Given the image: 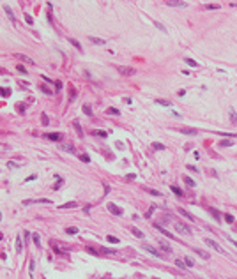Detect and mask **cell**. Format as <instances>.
Here are the masks:
<instances>
[{"mask_svg":"<svg viewBox=\"0 0 237 279\" xmlns=\"http://www.w3.org/2000/svg\"><path fill=\"white\" fill-rule=\"evenodd\" d=\"M106 113H108V115H120V111H118L117 108H108Z\"/></svg>","mask_w":237,"mask_h":279,"instance_id":"28","label":"cell"},{"mask_svg":"<svg viewBox=\"0 0 237 279\" xmlns=\"http://www.w3.org/2000/svg\"><path fill=\"white\" fill-rule=\"evenodd\" d=\"M184 182H186L189 187H196V182H195V180L191 178V177H184Z\"/></svg>","mask_w":237,"mask_h":279,"instance_id":"22","label":"cell"},{"mask_svg":"<svg viewBox=\"0 0 237 279\" xmlns=\"http://www.w3.org/2000/svg\"><path fill=\"white\" fill-rule=\"evenodd\" d=\"M154 228H156L158 231H161V233H163V235H165V237H168V238H172V233H170V231H166L165 228H163V226H159V224H154Z\"/></svg>","mask_w":237,"mask_h":279,"instance_id":"11","label":"cell"},{"mask_svg":"<svg viewBox=\"0 0 237 279\" xmlns=\"http://www.w3.org/2000/svg\"><path fill=\"white\" fill-rule=\"evenodd\" d=\"M154 210H156V207H154V205H152V207H151L149 210H147V214H145V217H151V216H152V212H154Z\"/></svg>","mask_w":237,"mask_h":279,"instance_id":"40","label":"cell"},{"mask_svg":"<svg viewBox=\"0 0 237 279\" xmlns=\"http://www.w3.org/2000/svg\"><path fill=\"white\" fill-rule=\"evenodd\" d=\"M184 263H186V267H195V261L189 258V256H186V260H184Z\"/></svg>","mask_w":237,"mask_h":279,"instance_id":"30","label":"cell"},{"mask_svg":"<svg viewBox=\"0 0 237 279\" xmlns=\"http://www.w3.org/2000/svg\"><path fill=\"white\" fill-rule=\"evenodd\" d=\"M44 138L50 140V141H60L64 138V134L62 133H46V134H44Z\"/></svg>","mask_w":237,"mask_h":279,"instance_id":"2","label":"cell"},{"mask_svg":"<svg viewBox=\"0 0 237 279\" xmlns=\"http://www.w3.org/2000/svg\"><path fill=\"white\" fill-rule=\"evenodd\" d=\"M172 191H173V193H175L177 196H182V191H181V189H179V187H177V186H172Z\"/></svg>","mask_w":237,"mask_h":279,"instance_id":"37","label":"cell"},{"mask_svg":"<svg viewBox=\"0 0 237 279\" xmlns=\"http://www.w3.org/2000/svg\"><path fill=\"white\" fill-rule=\"evenodd\" d=\"M108 208H110V212L115 214V216H122V208H118L115 203H108Z\"/></svg>","mask_w":237,"mask_h":279,"instance_id":"8","label":"cell"},{"mask_svg":"<svg viewBox=\"0 0 237 279\" xmlns=\"http://www.w3.org/2000/svg\"><path fill=\"white\" fill-rule=\"evenodd\" d=\"M142 247H143V249H145V251H149V253H151L152 256H158V258H161V254H159V253H158L156 249H154V247H152V246H149V244H143Z\"/></svg>","mask_w":237,"mask_h":279,"instance_id":"9","label":"cell"},{"mask_svg":"<svg viewBox=\"0 0 237 279\" xmlns=\"http://www.w3.org/2000/svg\"><path fill=\"white\" fill-rule=\"evenodd\" d=\"M65 233H67V235H76V233H78V228H76V226H69V228L65 230Z\"/></svg>","mask_w":237,"mask_h":279,"instance_id":"24","label":"cell"},{"mask_svg":"<svg viewBox=\"0 0 237 279\" xmlns=\"http://www.w3.org/2000/svg\"><path fill=\"white\" fill-rule=\"evenodd\" d=\"M219 145H221V147H230V145H232V141H226V140H223V141L219 143Z\"/></svg>","mask_w":237,"mask_h":279,"instance_id":"46","label":"cell"},{"mask_svg":"<svg viewBox=\"0 0 237 279\" xmlns=\"http://www.w3.org/2000/svg\"><path fill=\"white\" fill-rule=\"evenodd\" d=\"M87 251H88V253H90V254H94V256H97V251H94V249H92V247H88V249H87Z\"/></svg>","mask_w":237,"mask_h":279,"instance_id":"51","label":"cell"},{"mask_svg":"<svg viewBox=\"0 0 237 279\" xmlns=\"http://www.w3.org/2000/svg\"><path fill=\"white\" fill-rule=\"evenodd\" d=\"M152 147L156 148V150H165V145H163V143H158V141H156V143H152Z\"/></svg>","mask_w":237,"mask_h":279,"instance_id":"33","label":"cell"},{"mask_svg":"<svg viewBox=\"0 0 237 279\" xmlns=\"http://www.w3.org/2000/svg\"><path fill=\"white\" fill-rule=\"evenodd\" d=\"M179 214H182V216L186 217V219H189V221H195V217L191 216L189 212H186V210H184V208H179Z\"/></svg>","mask_w":237,"mask_h":279,"instance_id":"20","label":"cell"},{"mask_svg":"<svg viewBox=\"0 0 237 279\" xmlns=\"http://www.w3.org/2000/svg\"><path fill=\"white\" fill-rule=\"evenodd\" d=\"M76 207V201H69V203H64V205H60V207H58V208H75Z\"/></svg>","mask_w":237,"mask_h":279,"instance_id":"21","label":"cell"},{"mask_svg":"<svg viewBox=\"0 0 237 279\" xmlns=\"http://www.w3.org/2000/svg\"><path fill=\"white\" fill-rule=\"evenodd\" d=\"M108 242H112V244H118V238L113 237V235H108Z\"/></svg>","mask_w":237,"mask_h":279,"instance_id":"36","label":"cell"},{"mask_svg":"<svg viewBox=\"0 0 237 279\" xmlns=\"http://www.w3.org/2000/svg\"><path fill=\"white\" fill-rule=\"evenodd\" d=\"M228 113H230L232 122H234V124H237V115H235V111H234V110H228Z\"/></svg>","mask_w":237,"mask_h":279,"instance_id":"32","label":"cell"},{"mask_svg":"<svg viewBox=\"0 0 237 279\" xmlns=\"http://www.w3.org/2000/svg\"><path fill=\"white\" fill-rule=\"evenodd\" d=\"M232 242H234V246H235V247H237V242H235V240H232Z\"/></svg>","mask_w":237,"mask_h":279,"instance_id":"55","label":"cell"},{"mask_svg":"<svg viewBox=\"0 0 237 279\" xmlns=\"http://www.w3.org/2000/svg\"><path fill=\"white\" fill-rule=\"evenodd\" d=\"M69 42H71V44H73V46H75L76 50H80V51H81V44H80L76 39H73V37H71V39H69Z\"/></svg>","mask_w":237,"mask_h":279,"instance_id":"26","label":"cell"},{"mask_svg":"<svg viewBox=\"0 0 237 279\" xmlns=\"http://www.w3.org/2000/svg\"><path fill=\"white\" fill-rule=\"evenodd\" d=\"M225 221H226V223H234V216L226 214V216H225Z\"/></svg>","mask_w":237,"mask_h":279,"instance_id":"44","label":"cell"},{"mask_svg":"<svg viewBox=\"0 0 237 279\" xmlns=\"http://www.w3.org/2000/svg\"><path fill=\"white\" fill-rule=\"evenodd\" d=\"M69 94H71L69 101H75V99H76V92H75V88H71V90H69Z\"/></svg>","mask_w":237,"mask_h":279,"instance_id":"38","label":"cell"},{"mask_svg":"<svg viewBox=\"0 0 237 279\" xmlns=\"http://www.w3.org/2000/svg\"><path fill=\"white\" fill-rule=\"evenodd\" d=\"M55 87H57L58 90H60V88L64 87V83H62V81H58V80H57V81H55Z\"/></svg>","mask_w":237,"mask_h":279,"instance_id":"49","label":"cell"},{"mask_svg":"<svg viewBox=\"0 0 237 279\" xmlns=\"http://www.w3.org/2000/svg\"><path fill=\"white\" fill-rule=\"evenodd\" d=\"M92 134H94V136H101V138H106L108 136V133L106 131H101V129H94Z\"/></svg>","mask_w":237,"mask_h":279,"instance_id":"15","label":"cell"},{"mask_svg":"<svg viewBox=\"0 0 237 279\" xmlns=\"http://www.w3.org/2000/svg\"><path fill=\"white\" fill-rule=\"evenodd\" d=\"M35 178H37V175H30V177L27 178V182H30V180H35Z\"/></svg>","mask_w":237,"mask_h":279,"instance_id":"54","label":"cell"},{"mask_svg":"<svg viewBox=\"0 0 237 279\" xmlns=\"http://www.w3.org/2000/svg\"><path fill=\"white\" fill-rule=\"evenodd\" d=\"M175 265L179 267L181 270H186V265H184V261H182V260H177V261H175Z\"/></svg>","mask_w":237,"mask_h":279,"instance_id":"35","label":"cell"},{"mask_svg":"<svg viewBox=\"0 0 237 279\" xmlns=\"http://www.w3.org/2000/svg\"><path fill=\"white\" fill-rule=\"evenodd\" d=\"M145 191H147V193H151L152 196H159V194H161L159 191H154V189H145Z\"/></svg>","mask_w":237,"mask_h":279,"instance_id":"43","label":"cell"},{"mask_svg":"<svg viewBox=\"0 0 237 279\" xmlns=\"http://www.w3.org/2000/svg\"><path fill=\"white\" fill-rule=\"evenodd\" d=\"M186 64H188L189 67H198V64L195 62V60H193V58H186Z\"/></svg>","mask_w":237,"mask_h":279,"instance_id":"31","label":"cell"},{"mask_svg":"<svg viewBox=\"0 0 237 279\" xmlns=\"http://www.w3.org/2000/svg\"><path fill=\"white\" fill-rule=\"evenodd\" d=\"M205 7H207V9H219V5H218V4H207Z\"/></svg>","mask_w":237,"mask_h":279,"instance_id":"41","label":"cell"},{"mask_svg":"<svg viewBox=\"0 0 237 279\" xmlns=\"http://www.w3.org/2000/svg\"><path fill=\"white\" fill-rule=\"evenodd\" d=\"M193 251H195L198 256H202L204 260H209V258H211V256H209V253H205V251H202V249H193Z\"/></svg>","mask_w":237,"mask_h":279,"instance_id":"17","label":"cell"},{"mask_svg":"<svg viewBox=\"0 0 237 279\" xmlns=\"http://www.w3.org/2000/svg\"><path fill=\"white\" fill-rule=\"evenodd\" d=\"M205 244H207V246H211L212 249H216L218 253H225V249H223V247H221V246H219L218 242H214L212 238H205Z\"/></svg>","mask_w":237,"mask_h":279,"instance_id":"4","label":"cell"},{"mask_svg":"<svg viewBox=\"0 0 237 279\" xmlns=\"http://www.w3.org/2000/svg\"><path fill=\"white\" fill-rule=\"evenodd\" d=\"M80 159L83 161V163H90V157H88V155H85V154H83V155H80Z\"/></svg>","mask_w":237,"mask_h":279,"instance_id":"42","label":"cell"},{"mask_svg":"<svg viewBox=\"0 0 237 279\" xmlns=\"http://www.w3.org/2000/svg\"><path fill=\"white\" fill-rule=\"evenodd\" d=\"M16 67H18V71H20L21 74H27V69H25L23 65H16Z\"/></svg>","mask_w":237,"mask_h":279,"instance_id":"48","label":"cell"},{"mask_svg":"<svg viewBox=\"0 0 237 279\" xmlns=\"http://www.w3.org/2000/svg\"><path fill=\"white\" fill-rule=\"evenodd\" d=\"M166 4L172 5V7H184V5H186V2H179V0H168Z\"/></svg>","mask_w":237,"mask_h":279,"instance_id":"14","label":"cell"},{"mask_svg":"<svg viewBox=\"0 0 237 279\" xmlns=\"http://www.w3.org/2000/svg\"><path fill=\"white\" fill-rule=\"evenodd\" d=\"M83 113H85V115H88V117H90V115H92V108L88 106V104H83Z\"/></svg>","mask_w":237,"mask_h":279,"instance_id":"29","label":"cell"},{"mask_svg":"<svg viewBox=\"0 0 237 279\" xmlns=\"http://www.w3.org/2000/svg\"><path fill=\"white\" fill-rule=\"evenodd\" d=\"M25 20H27V23H28V25H34V20H32L30 14H25Z\"/></svg>","mask_w":237,"mask_h":279,"instance_id":"39","label":"cell"},{"mask_svg":"<svg viewBox=\"0 0 237 279\" xmlns=\"http://www.w3.org/2000/svg\"><path fill=\"white\" fill-rule=\"evenodd\" d=\"M73 127H75V131L78 133V136H80V138H83V131H81V125H80L78 120H75V122H73Z\"/></svg>","mask_w":237,"mask_h":279,"instance_id":"10","label":"cell"},{"mask_svg":"<svg viewBox=\"0 0 237 279\" xmlns=\"http://www.w3.org/2000/svg\"><path fill=\"white\" fill-rule=\"evenodd\" d=\"M2 94H4V97H9V94H11V88H4V90H2Z\"/></svg>","mask_w":237,"mask_h":279,"instance_id":"47","label":"cell"},{"mask_svg":"<svg viewBox=\"0 0 237 279\" xmlns=\"http://www.w3.org/2000/svg\"><path fill=\"white\" fill-rule=\"evenodd\" d=\"M60 150H64V152H67V154H75V147H73L71 143H60Z\"/></svg>","mask_w":237,"mask_h":279,"instance_id":"7","label":"cell"},{"mask_svg":"<svg viewBox=\"0 0 237 279\" xmlns=\"http://www.w3.org/2000/svg\"><path fill=\"white\" fill-rule=\"evenodd\" d=\"M131 233H133V235H135V237H138V238H143V231H140L138 228H136V226H131Z\"/></svg>","mask_w":237,"mask_h":279,"instance_id":"12","label":"cell"},{"mask_svg":"<svg viewBox=\"0 0 237 279\" xmlns=\"http://www.w3.org/2000/svg\"><path fill=\"white\" fill-rule=\"evenodd\" d=\"M34 267H35V263L30 261V267H28V270H30V277H32V272H34Z\"/></svg>","mask_w":237,"mask_h":279,"instance_id":"50","label":"cell"},{"mask_svg":"<svg viewBox=\"0 0 237 279\" xmlns=\"http://www.w3.org/2000/svg\"><path fill=\"white\" fill-rule=\"evenodd\" d=\"M16 57H18L20 60H23V62H28V64H34V60H32L30 57H27V55H21V53H16Z\"/></svg>","mask_w":237,"mask_h":279,"instance_id":"16","label":"cell"},{"mask_svg":"<svg viewBox=\"0 0 237 279\" xmlns=\"http://www.w3.org/2000/svg\"><path fill=\"white\" fill-rule=\"evenodd\" d=\"M94 44H105V39H99V37H88Z\"/></svg>","mask_w":237,"mask_h":279,"instance_id":"27","label":"cell"},{"mask_svg":"<svg viewBox=\"0 0 237 279\" xmlns=\"http://www.w3.org/2000/svg\"><path fill=\"white\" fill-rule=\"evenodd\" d=\"M209 212H211L214 217H216V219H221V214L218 212V210H214V208H209Z\"/></svg>","mask_w":237,"mask_h":279,"instance_id":"34","label":"cell"},{"mask_svg":"<svg viewBox=\"0 0 237 279\" xmlns=\"http://www.w3.org/2000/svg\"><path fill=\"white\" fill-rule=\"evenodd\" d=\"M43 124L48 125V117H46V115H43Z\"/></svg>","mask_w":237,"mask_h":279,"instance_id":"53","label":"cell"},{"mask_svg":"<svg viewBox=\"0 0 237 279\" xmlns=\"http://www.w3.org/2000/svg\"><path fill=\"white\" fill-rule=\"evenodd\" d=\"M41 90H43V92H44V94H48V95H51V90H50V88H46V87H44V85H41Z\"/></svg>","mask_w":237,"mask_h":279,"instance_id":"45","label":"cell"},{"mask_svg":"<svg viewBox=\"0 0 237 279\" xmlns=\"http://www.w3.org/2000/svg\"><path fill=\"white\" fill-rule=\"evenodd\" d=\"M34 203H44V205H50V200L48 198H39V200H25L23 205H34Z\"/></svg>","mask_w":237,"mask_h":279,"instance_id":"5","label":"cell"},{"mask_svg":"<svg viewBox=\"0 0 237 279\" xmlns=\"http://www.w3.org/2000/svg\"><path fill=\"white\" fill-rule=\"evenodd\" d=\"M179 133L181 134H186V136H196V134H198V131L193 129V127H181Z\"/></svg>","mask_w":237,"mask_h":279,"instance_id":"3","label":"cell"},{"mask_svg":"<svg viewBox=\"0 0 237 279\" xmlns=\"http://www.w3.org/2000/svg\"><path fill=\"white\" fill-rule=\"evenodd\" d=\"M188 170H191V171H198L196 166H193V164H188Z\"/></svg>","mask_w":237,"mask_h":279,"instance_id":"52","label":"cell"},{"mask_svg":"<svg viewBox=\"0 0 237 279\" xmlns=\"http://www.w3.org/2000/svg\"><path fill=\"white\" fill-rule=\"evenodd\" d=\"M32 238H34V244L37 246V247H41V237L37 235V233H34V235H32Z\"/></svg>","mask_w":237,"mask_h":279,"instance_id":"25","label":"cell"},{"mask_svg":"<svg viewBox=\"0 0 237 279\" xmlns=\"http://www.w3.org/2000/svg\"><path fill=\"white\" fill-rule=\"evenodd\" d=\"M4 9H5V12H7V16H9L11 18V21H12V23H16V16H14V14H12V11H11V7H4Z\"/></svg>","mask_w":237,"mask_h":279,"instance_id":"18","label":"cell"},{"mask_svg":"<svg viewBox=\"0 0 237 279\" xmlns=\"http://www.w3.org/2000/svg\"><path fill=\"white\" fill-rule=\"evenodd\" d=\"M23 251V242H21V237H16V253Z\"/></svg>","mask_w":237,"mask_h":279,"instance_id":"19","label":"cell"},{"mask_svg":"<svg viewBox=\"0 0 237 279\" xmlns=\"http://www.w3.org/2000/svg\"><path fill=\"white\" fill-rule=\"evenodd\" d=\"M158 246L161 247L163 251H166V253H170V251H172V247H170V246L165 242V240H158Z\"/></svg>","mask_w":237,"mask_h":279,"instance_id":"13","label":"cell"},{"mask_svg":"<svg viewBox=\"0 0 237 279\" xmlns=\"http://www.w3.org/2000/svg\"><path fill=\"white\" fill-rule=\"evenodd\" d=\"M117 71L124 74V76H129V74H135V69L133 67H124V65H117Z\"/></svg>","mask_w":237,"mask_h":279,"instance_id":"6","label":"cell"},{"mask_svg":"<svg viewBox=\"0 0 237 279\" xmlns=\"http://www.w3.org/2000/svg\"><path fill=\"white\" fill-rule=\"evenodd\" d=\"M156 103L159 104V106H172V103H170V101H166V99H156Z\"/></svg>","mask_w":237,"mask_h":279,"instance_id":"23","label":"cell"},{"mask_svg":"<svg viewBox=\"0 0 237 279\" xmlns=\"http://www.w3.org/2000/svg\"><path fill=\"white\" fill-rule=\"evenodd\" d=\"M173 228L179 231V233H182V235H191V228L188 224H182V223H173Z\"/></svg>","mask_w":237,"mask_h":279,"instance_id":"1","label":"cell"}]
</instances>
